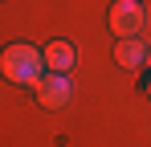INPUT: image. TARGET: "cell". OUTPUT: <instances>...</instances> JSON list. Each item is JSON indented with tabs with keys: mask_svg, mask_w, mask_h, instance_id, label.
Listing matches in <instances>:
<instances>
[{
	"mask_svg": "<svg viewBox=\"0 0 151 147\" xmlns=\"http://www.w3.org/2000/svg\"><path fill=\"white\" fill-rule=\"evenodd\" d=\"M0 74L17 86H37L45 78V53L37 45H25V41H12L8 49H0Z\"/></svg>",
	"mask_w": 151,
	"mask_h": 147,
	"instance_id": "cell-1",
	"label": "cell"
},
{
	"mask_svg": "<svg viewBox=\"0 0 151 147\" xmlns=\"http://www.w3.org/2000/svg\"><path fill=\"white\" fill-rule=\"evenodd\" d=\"M147 24V12L139 0H114L110 4V33L123 41V37H139Z\"/></svg>",
	"mask_w": 151,
	"mask_h": 147,
	"instance_id": "cell-2",
	"label": "cell"
},
{
	"mask_svg": "<svg viewBox=\"0 0 151 147\" xmlns=\"http://www.w3.org/2000/svg\"><path fill=\"white\" fill-rule=\"evenodd\" d=\"M33 94H37V102H41L45 110H65V106H70V98H74L70 74H45V78L33 86Z\"/></svg>",
	"mask_w": 151,
	"mask_h": 147,
	"instance_id": "cell-3",
	"label": "cell"
},
{
	"mask_svg": "<svg viewBox=\"0 0 151 147\" xmlns=\"http://www.w3.org/2000/svg\"><path fill=\"white\" fill-rule=\"evenodd\" d=\"M41 53H45V70L49 74H70L74 61H78V49L70 45V41H49Z\"/></svg>",
	"mask_w": 151,
	"mask_h": 147,
	"instance_id": "cell-4",
	"label": "cell"
},
{
	"mask_svg": "<svg viewBox=\"0 0 151 147\" xmlns=\"http://www.w3.org/2000/svg\"><path fill=\"white\" fill-rule=\"evenodd\" d=\"M114 61H119L123 70H139V66L147 61V45H143L139 37H123V41H114Z\"/></svg>",
	"mask_w": 151,
	"mask_h": 147,
	"instance_id": "cell-5",
	"label": "cell"
},
{
	"mask_svg": "<svg viewBox=\"0 0 151 147\" xmlns=\"http://www.w3.org/2000/svg\"><path fill=\"white\" fill-rule=\"evenodd\" d=\"M147 98H151V78H147Z\"/></svg>",
	"mask_w": 151,
	"mask_h": 147,
	"instance_id": "cell-6",
	"label": "cell"
}]
</instances>
